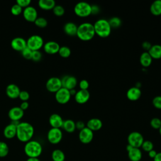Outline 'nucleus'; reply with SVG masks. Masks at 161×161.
I'll return each instance as SVG.
<instances>
[{
    "label": "nucleus",
    "instance_id": "obj_1",
    "mask_svg": "<svg viewBox=\"0 0 161 161\" xmlns=\"http://www.w3.org/2000/svg\"><path fill=\"white\" fill-rule=\"evenodd\" d=\"M34 128L28 122H20L16 126V135L18 140L26 143L31 140L34 135Z\"/></svg>",
    "mask_w": 161,
    "mask_h": 161
},
{
    "label": "nucleus",
    "instance_id": "obj_2",
    "mask_svg": "<svg viewBox=\"0 0 161 161\" xmlns=\"http://www.w3.org/2000/svg\"><path fill=\"white\" fill-rule=\"evenodd\" d=\"M95 31L93 24L89 22H84L80 24L77 27L76 36L84 42L92 40L95 36Z\"/></svg>",
    "mask_w": 161,
    "mask_h": 161
},
{
    "label": "nucleus",
    "instance_id": "obj_3",
    "mask_svg": "<svg viewBox=\"0 0 161 161\" xmlns=\"http://www.w3.org/2000/svg\"><path fill=\"white\" fill-rule=\"evenodd\" d=\"M94 28L95 34L101 38L108 37L111 32V28L108 22V20L106 19H99L94 24Z\"/></svg>",
    "mask_w": 161,
    "mask_h": 161
},
{
    "label": "nucleus",
    "instance_id": "obj_4",
    "mask_svg": "<svg viewBox=\"0 0 161 161\" xmlns=\"http://www.w3.org/2000/svg\"><path fill=\"white\" fill-rule=\"evenodd\" d=\"M42 146L41 143L36 140H30L25 143L24 151L28 157L38 158L42 153Z\"/></svg>",
    "mask_w": 161,
    "mask_h": 161
},
{
    "label": "nucleus",
    "instance_id": "obj_5",
    "mask_svg": "<svg viewBox=\"0 0 161 161\" xmlns=\"http://www.w3.org/2000/svg\"><path fill=\"white\" fill-rule=\"evenodd\" d=\"M74 11V13L79 17H87L91 14V5L87 2H79L75 5Z\"/></svg>",
    "mask_w": 161,
    "mask_h": 161
},
{
    "label": "nucleus",
    "instance_id": "obj_6",
    "mask_svg": "<svg viewBox=\"0 0 161 161\" xmlns=\"http://www.w3.org/2000/svg\"><path fill=\"white\" fill-rule=\"evenodd\" d=\"M43 45V39L38 35H33L26 40V47L32 51L39 50Z\"/></svg>",
    "mask_w": 161,
    "mask_h": 161
},
{
    "label": "nucleus",
    "instance_id": "obj_7",
    "mask_svg": "<svg viewBox=\"0 0 161 161\" xmlns=\"http://www.w3.org/2000/svg\"><path fill=\"white\" fill-rule=\"evenodd\" d=\"M127 140L128 144L133 147L140 148L144 142V138L140 132L132 131L128 135Z\"/></svg>",
    "mask_w": 161,
    "mask_h": 161
},
{
    "label": "nucleus",
    "instance_id": "obj_8",
    "mask_svg": "<svg viewBox=\"0 0 161 161\" xmlns=\"http://www.w3.org/2000/svg\"><path fill=\"white\" fill-rule=\"evenodd\" d=\"M63 137V133L60 128H51L47 133L48 141L53 145L60 142Z\"/></svg>",
    "mask_w": 161,
    "mask_h": 161
},
{
    "label": "nucleus",
    "instance_id": "obj_9",
    "mask_svg": "<svg viewBox=\"0 0 161 161\" xmlns=\"http://www.w3.org/2000/svg\"><path fill=\"white\" fill-rule=\"evenodd\" d=\"M45 87L48 92L55 93L62 87L61 79L57 77H52L49 78L46 82Z\"/></svg>",
    "mask_w": 161,
    "mask_h": 161
},
{
    "label": "nucleus",
    "instance_id": "obj_10",
    "mask_svg": "<svg viewBox=\"0 0 161 161\" xmlns=\"http://www.w3.org/2000/svg\"><path fill=\"white\" fill-rule=\"evenodd\" d=\"M55 98L57 102L61 104L67 103L71 97L69 90L65 87H61L58 91L55 93Z\"/></svg>",
    "mask_w": 161,
    "mask_h": 161
},
{
    "label": "nucleus",
    "instance_id": "obj_11",
    "mask_svg": "<svg viewBox=\"0 0 161 161\" xmlns=\"http://www.w3.org/2000/svg\"><path fill=\"white\" fill-rule=\"evenodd\" d=\"M22 14L25 19L31 23H34L38 18V12L36 9L31 6H29L24 8Z\"/></svg>",
    "mask_w": 161,
    "mask_h": 161
},
{
    "label": "nucleus",
    "instance_id": "obj_12",
    "mask_svg": "<svg viewBox=\"0 0 161 161\" xmlns=\"http://www.w3.org/2000/svg\"><path fill=\"white\" fill-rule=\"evenodd\" d=\"M94 138V133L87 127H85L79 133V138L81 143L84 144H88L92 142Z\"/></svg>",
    "mask_w": 161,
    "mask_h": 161
},
{
    "label": "nucleus",
    "instance_id": "obj_13",
    "mask_svg": "<svg viewBox=\"0 0 161 161\" xmlns=\"http://www.w3.org/2000/svg\"><path fill=\"white\" fill-rule=\"evenodd\" d=\"M126 149L128 152V156L131 161H140L142 157V153L139 148L133 147L130 145H126Z\"/></svg>",
    "mask_w": 161,
    "mask_h": 161
},
{
    "label": "nucleus",
    "instance_id": "obj_14",
    "mask_svg": "<svg viewBox=\"0 0 161 161\" xmlns=\"http://www.w3.org/2000/svg\"><path fill=\"white\" fill-rule=\"evenodd\" d=\"M62 86L63 87L71 90L75 89L77 85V80L75 77L70 75H65L61 79Z\"/></svg>",
    "mask_w": 161,
    "mask_h": 161
},
{
    "label": "nucleus",
    "instance_id": "obj_15",
    "mask_svg": "<svg viewBox=\"0 0 161 161\" xmlns=\"http://www.w3.org/2000/svg\"><path fill=\"white\" fill-rule=\"evenodd\" d=\"M8 116L11 121H19L24 116V111L19 106H14L9 110Z\"/></svg>",
    "mask_w": 161,
    "mask_h": 161
},
{
    "label": "nucleus",
    "instance_id": "obj_16",
    "mask_svg": "<svg viewBox=\"0 0 161 161\" xmlns=\"http://www.w3.org/2000/svg\"><path fill=\"white\" fill-rule=\"evenodd\" d=\"M11 47L17 52H21L26 47V40L22 37H15L11 41Z\"/></svg>",
    "mask_w": 161,
    "mask_h": 161
},
{
    "label": "nucleus",
    "instance_id": "obj_17",
    "mask_svg": "<svg viewBox=\"0 0 161 161\" xmlns=\"http://www.w3.org/2000/svg\"><path fill=\"white\" fill-rule=\"evenodd\" d=\"M90 98V92L88 90H79L74 96V99L78 104H82L86 103Z\"/></svg>",
    "mask_w": 161,
    "mask_h": 161
},
{
    "label": "nucleus",
    "instance_id": "obj_18",
    "mask_svg": "<svg viewBox=\"0 0 161 161\" xmlns=\"http://www.w3.org/2000/svg\"><path fill=\"white\" fill-rule=\"evenodd\" d=\"M60 47V46L59 45V44L55 41H48L44 43L43 47L44 51L50 55L57 53L58 52Z\"/></svg>",
    "mask_w": 161,
    "mask_h": 161
},
{
    "label": "nucleus",
    "instance_id": "obj_19",
    "mask_svg": "<svg viewBox=\"0 0 161 161\" xmlns=\"http://www.w3.org/2000/svg\"><path fill=\"white\" fill-rule=\"evenodd\" d=\"M19 87L15 84H9L6 87V94L11 99H16L20 93Z\"/></svg>",
    "mask_w": 161,
    "mask_h": 161
},
{
    "label": "nucleus",
    "instance_id": "obj_20",
    "mask_svg": "<svg viewBox=\"0 0 161 161\" xmlns=\"http://www.w3.org/2000/svg\"><path fill=\"white\" fill-rule=\"evenodd\" d=\"M142 96V91L140 87L136 86L131 87L128 89L126 92L127 98L131 101H135L138 100Z\"/></svg>",
    "mask_w": 161,
    "mask_h": 161
},
{
    "label": "nucleus",
    "instance_id": "obj_21",
    "mask_svg": "<svg viewBox=\"0 0 161 161\" xmlns=\"http://www.w3.org/2000/svg\"><path fill=\"white\" fill-rule=\"evenodd\" d=\"M48 122L52 128H60L62 126L64 120L60 115L57 113H53L50 116Z\"/></svg>",
    "mask_w": 161,
    "mask_h": 161
},
{
    "label": "nucleus",
    "instance_id": "obj_22",
    "mask_svg": "<svg viewBox=\"0 0 161 161\" xmlns=\"http://www.w3.org/2000/svg\"><path fill=\"white\" fill-rule=\"evenodd\" d=\"M102 126H103L102 121L100 119L96 118H94L89 119L86 124V127H87L89 129H90L92 131L99 130L102 128Z\"/></svg>",
    "mask_w": 161,
    "mask_h": 161
},
{
    "label": "nucleus",
    "instance_id": "obj_23",
    "mask_svg": "<svg viewBox=\"0 0 161 161\" xmlns=\"http://www.w3.org/2000/svg\"><path fill=\"white\" fill-rule=\"evenodd\" d=\"M16 125L9 123L5 126L3 130V135L8 139H11L16 135Z\"/></svg>",
    "mask_w": 161,
    "mask_h": 161
},
{
    "label": "nucleus",
    "instance_id": "obj_24",
    "mask_svg": "<svg viewBox=\"0 0 161 161\" xmlns=\"http://www.w3.org/2000/svg\"><path fill=\"white\" fill-rule=\"evenodd\" d=\"M78 26L73 22H67L64 25V31L70 36H74L77 35Z\"/></svg>",
    "mask_w": 161,
    "mask_h": 161
},
{
    "label": "nucleus",
    "instance_id": "obj_25",
    "mask_svg": "<svg viewBox=\"0 0 161 161\" xmlns=\"http://www.w3.org/2000/svg\"><path fill=\"white\" fill-rule=\"evenodd\" d=\"M153 58L151 57L148 52H143L140 57V63L144 68L148 67L152 63Z\"/></svg>",
    "mask_w": 161,
    "mask_h": 161
},
{
    "label": "nucleus",
    "instance_id": "obj_26",
    "mask_svg": "<svg viewBox=\"0 0 161 161\" xmlns=\"http://www.w3.org/2000/svg\"><path fill=\"white\" fill-rule=\"evenodd\" d=\"M148 52L153 59L161 58V45L155 44L152 45Z\"/></svg>",
    "mask_w": 161,
    "mask_h": 161
},
{
    "label": "nucleus",
    "instance_id": "obj_27",
    "mask_svg": "<svg viewBox=\"0 0 161 161\" xmlns=\"http://www.w3.org/2000/svg\"><path fill=\"white\" fill-rule=\"evenodd\" d=\"M38 5L42 9L48 11L53 9L56 4L53 0H39L38 2Z\"/></svg>",
    "mask_w": 161,
    "mask_h": 161
},
{
    "label": "nucleus",
    "instance_id": "obj_28",
    "mask_svg": "<svg viewBox=\"0 0 161 161\" xmlns=\"http://www.w3.org/2000/svg\"><path fill=\"white\" fill-rule=\"evenodd\" d=\"M150 13L154 16L161 15V0H155L150 5Z\"/></svg>",
    "mask_w": 161,
    "mask_h": 161
},
{
    "label": "nucleus",
    "instance_id": "obj_29",
    "mask_svg": "<svg viewBox=\"0 0 161 161\" xmlns=\"http://www.w3.org/2000/svg\"><path fill=\"white\" fill-rule=\"evenodd\" d=\"M62 128L67 133H73L75 130V122L70 119L64 120Z\"/></svg>",
    "mask_w": 161,
    "mask_h": 161
},
{
    "label": "nucleus",
    "instance_id": "obj_30",
    "mask_svg": "<svg viewBox=\"0 0 161 161\" xmlns=\"http://www.w3.org/2000/svg\"><path fill=\"white\" fill-rule=\"evenodd\" d=\"M53 161H64L65 158L64 152L60 149H55L52 153Z\"/></svg>",
    "mask_w": 161,
    "mask_h": 161
},
{
    "label": "nucleus",
    "instance_id": "obj_31",
    "mask_svg": "<svg viewBox=\"0 0 161 161\" xmlns=\"http://www.w3.org/2000/svg\"><path fill=\"white\" fill-rule=\"evenodd\" d=\"M58 53L62 58H68L71 54V50L67 46H62L60 47Z\"/></svg>",
    "mask_w": 161,
    "mask_h": 161
},
{
    "label": "nucleus",
    "instance_id": "obj_32",
    "mask_svg": "<svg viewBox=\"0 0 161 161\" xmlns=\"http://www.w3.org/2000/svg\"><path fill=\"white\" fill-rule=\"evenodd\" d=\"M9 147L8 144L3 141H0V157H5L9 153Z\"/></svg>",
    "mask_w": 161,
    "mask_h": 161
},
{
    "label": "nucleus",
    "instance_id": "obj_33",
    "mask_svg": "<svg viewBox=\"0 0 161 161\" xmlns=\"http://www.w3.org/2000/svg\"><path fill=\"white\" fill-rule=\"evenodd\" d=\"M108 22L110 25V26L111 28H119L122 23L121 19L116 16L112 17L108 20Z\"/></svg>",
    "mask_w": 161,
    "mask_h": 161
},
{
    "label": "nucleus",
    "instance_id": "obj_34",
    "mask_svg": "<svg viewBox=\"0 0 161 161\" xmlns=\"http://www.w3.org/2000/svg\"><path fill=\"white\" fill-rule=\"evenodd\" d=\"M35 25L39 28H45L48 25V21L46 18L43 17H38L34 22Z\"/></svg>",
    "mask_w": 161,
    "mask_h": 161
},
{
    "label": "nucleus",
    "instance_id": "obj_35",
    "mask_svg": "<svg viewBox=\"0 0 161 161\" xmlns=\"http://www.w3.org/2000/svg\"><path fill=\"white\" fill-rule=\"evenodd\" d=\"M53 14L57 16H62L65 13V9L61 5H55L52 9Z\"/></svg>",
    "mask_w": 161,
    "mask_h": 161
},
{
    "label": "nucleus",
    "instance_id": "obj_36",
    "mask_svg": "<svg viewBox=\"0 0 161 161\" xmlns=\"http://www.w3.org/2000/svg\"><path fill=\"white\" fill-rule=\"evenodd\" d=\"M23 8L16 3L13 4L11 8V13L14 16H18L23 13Z\"/></svg>",
    "mask_w": 161,
    "mask_h": 161
},
{
    "label": "nucleus",
    "instance_id": "obj_37",
    "mask_svg": "<svg viewBox=\"0 0 161 161\" xmlns=\"http://www.w3.org/2000/svg\"><path fill=\"white\" fill-rule=\"evenodd\" d=\"M141 147L145 152H150L153 149V143L150 140H144Z\"/></svg>",
    "mask_w": 161,
    "mask_h": 161
},
{
    "label": "nucleus",
    "instance_id": "obj_38",
    "mask_svg": "<svg viewBox=\"0 0 161 161\" xmlns=\"http://www.w3.org/2000/svg\"><path fill=\"white\" fill-rule=\"evenodd\" d=\"M150 123L152 128L158 130L161 126V119L158 118H153L150 120Z\"/></svg>",
    "mask_w": 161,
    "mask_h": 161
},
{
    "label": "nucleus",
    "instance_id": "obj_39",
    "mask_svg": "<svg viewBox=\"0 0 161 161\" xmlns=\"http://www.w3.org/2000/svg\"><path fill=\"white\" fill-rule=\"evenodd\" d=\"M21 55L23 58H25L26 60H31V55H32V50H31L29 48L27 47L23 49L21 52Z\"/></svg>",
    "mask_w": 161,
    "mask_h": 161
},
{
    "label": "nucleus",
    "instance_id": "obj_40",
    "mask_svg": "<svg viewBox=\"0 0 161 161\" xmlns=\"http://www.w3.org/2000/svg\"><path fill=\"white\" fill-rule=\"evenodd\" d=\"M42 54L40 50H35L32 51V55H31V59L34 62H38L42 59Z\"/></svg>",
    "mask_w": 161,
    "mask_h": 161
},
{
    "label": "nucleus",
    "instance_id": "obj_41",
    "mask_svg": "<svg viewBox=\"0 0 161 161\" xmlns=\"http://www.w3.org/2000/svg\"><path fill=\"white\" fill-rule=\"evenodd\" d=\"M153 106L158 109H161V96H157L152 99Z\"/></svg>",
    "mask_w": 161,
    "mask_h": 161
},
{
    "label": "nucleus",
    "instance_id": "obj_42",
    "mask_svg": "<svg viewBox=\"0 0 161 161\" xmlns=\"http://www.w3.org/2000/svg\"><path fill=\"white\" fill-rule=\"evenodd\" d=\"M18 97L22 101H27L30 98V94L26 91H21Z\"/></svg>",
    "mask_w": 161,
    "mask_h": 161
},
{
    "label": "nucleus",
    "instance_id": "obj_43",
    "mask_svg": "<svg viewBox=\"0 0 161 161\" xmlns=\"http://www.w3.org/2000/svg\"><path fill=\"white\" fill-rule=\"evenodd\" d=\"M31 1L30 0H17L16 3L21 6L22 8H25L30 6Z\"/></svg>",
    "mask_w": 161,
    "mask_h": 161
},
{
    "label": "nucleus",
    "instance_id": "obj_44",
    "mask_svg": "<svg viewBox=\"0 0 161 161\" xmlns=\"http://www.w3.org/2000/svg\"><path fill=\"white\" fill-rule=\"evenodd\" d=\"M79 86L80 89L81 90H88L89 84L87 80L82 79L79 82Z\"/></svg>",
    "mask_w": 161,
    "mask_h": 161
},
{
    "label": "nucleus",
    "instance_id": "obj_45",
    "mask_svg": "<svg viewBox=\"0 0 161 161\" xmlns=\"http://www.w3.org/2000/svg\"><path fill=\"white\" fill-rule=\"evenodd\" d=\"M152 46V45L149 42H147V41L143 42L142 44V47L145 50V52H148Z\"/></svg>",
    "mask_w": 161,
    "mask_h": 161
},
{
    "label": "nucleus",
    "instance_id": "obj_46",
    "mask_svg": "<svg viewBox=\"0 0 161 161\" xmlns=\"http://www.w3.org/2000/svg\"><path fill=\"white\" fill-rule=\"evenodd\" d=\"M85 127H86L85 124L82 121H78L75 122V128L79 130V131H80Z\"/></svg>",
    "mask_w": 161,
    "mask_h": 161
},
{
    "label": "nucleus",
    "instance_id": "obj_47",
    "mask_svg": "<svg viewBox=\"0 0 161 161\" xmlns=\"http://www.w3.org/2000/svg\"><path fill=\"white\" fill-rule=\"evenodd\" d=\"M100 9L97 5L94 4L91 5V14H97L99 13Z\"/></svg>",
    "mask_w": 161,
    "mask_h": 161
},
{
    "label": "nucleus",
    "instance_id": "obj_48",
    "mask_svg": "<svg viewBox=\"0 0 161 161\" xmlns=\"http://www.w3.org/2000/svg\"><path fill=\"white\" fill-rule=\"evenodd\" d=\"M19 107L21 109H23L25 111L26 109H27L28 108L29 103H28V101H22L21 103L20 104Z\"/></svg>",
    "mask_w": 161,
    "mask_h": 161
},
{
    "label": "nucleus",
    "instance_id": "obj_49",
    "mask_svg": "<svg viewBox=\"0 0 161 161\" xmlns=\"http://www.w3.org/2000/svg\"><path fill=\"white\" fill-rule=\"evenodd\" d=\"M148 156H149V157H150V158H154L155 157V156H156V155L157 154V152L155 150H150V152H148Z\"/></svg>",
    "mask_w": 161,
    "mask_h": 161
},
{
    "label": "nucleus",
    "instance_id": "obj_50",
    "mask_svg": "<svg viewBox=\"0 0 161 161\" xmlns=\"http://www.w3.org/2000/svg\"><path fill=\"white\" fill-rule=\"evenodd\" d=\"M153 161H161V152L157 153L155 157L153 158Z\"/></svg>",
    "mask_w": 161,
    "mask_h": 161
},
{
    "label": "nucleus",
    "instance_id": "obj_51",
    "mask_svg": "<svg viewBox=\"0 0 161 161\" xmlns=\"http://www.w3.org/2000/svg\"><path fill=\"white\" fill-rule=\"evenodd\" d=\"M26 161H41L38 158H33V157H28Z\"/></svg>",
    "mask_w": 161,
    "mask_h": 161
},
{
    "label": "nucleus",
    "instance_id": "obj_52",
    "mask_svg": "<svg viewBox=\"0 0 161 161\" xmlns=\"http://www.w3.org/2000/svg\"><path fill=\"white\" fill-rule=\"evenodd\" d=\"M69 91H70V94L71 96H75V94H76V92H77V91H76V90H75V89L69 90Z\"/></svg>",
    "mask_w": 161,
    "mask_h": 161
},
{
    "label": "nucleus",
    "instance_id": "obj_53",
    "mask_svg": "<svg viewBox=\"0 0 161 161\" xmlns=\"http://www.w3.org/2000/svg\"><path fill=\"white\" fill-rule=\"evenodd\" d=\"M158 131H159V133H160V136H161V126H160V128L158 129Z\"/></svg>",
    "mask_w": 161,
    "mask_h": 161
}]
</instances>
